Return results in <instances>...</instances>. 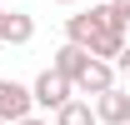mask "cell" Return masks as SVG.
I'll list each match as a JSON object with an SVG mask.
<instances>
[{"mask_svg":"<svg viewBox=\"0 0 130 125\" xmlns=\"http://www.w3.org/2000/svg\"><path fill=\"white\" fill-rule=\"evenodd\" d=\"M105 5H110L115 15H120V20H125V25H130V0H105Z\"/></svg>","mask_w":130,"mask_h":125,"instance_id":"obj_9","label":"cell"},{"mask_svg":"<svg viewBox=\"0 0 130 125\" xmlns=\"http://www.w3.org/2000/svg\"><path fill=\"white\" fill-rule=\"evenodd\" d=\"M55 125H100V120H95V105L75 95L70 105H60V110H55Z\"/></svg>","mask_w":130,"mask_h":125,"instance_id":"obj_7","label":"cell"},{"mask_svg":"<svg viewBox=\"0 0 130 125\" xmlns=\"http://www.w3.org/2000/svg\"><path fill=\"white\" fill-rule=\"evenodd\" d=\"M15 125H50V120H40V115H25V120H15Z\"/></svg>","mask_w":130,"mask_h":125,"instance_id":"obj_11","label":"cell"},{"mask_svg":"<svg viewBox=\"0 0 130 125\" xmlns=\"http://www.w3.org/2000/svg\"><path fill=\"white\" fill-rule=\"evenodd\" d=\"M95 120L100 125H130V90H105V95H95Z\"/></svg>","mask_w":130,"mask_h":125,"instance_id":"obj_5","label":"cell"},{"mask_svg":"<svg viewBox=\"0 0 130 125\" xmlns=\"http://www.w3.org/2000/svg\"><path fill=\"white\" fill-rule=\"evenodd\" d=\"M30 95H35V105H40V110H60V105L75 100V85H70L60 70H40L35 85H30Z\"/></svg>","mask_w":130,"mask_h":125,"instance_id":"obj_2","label":"cell"},{"mask_svg":"<svg viewBox=\"0 0 130 125\" xmlns=\"http://www.w3.org/2000/svg\"><path fill=\"white\" fill-rule=\"evenodd\" d=\"M105 90H115V65L110 60H90L80 70V80H75V95H90V100H95V95H105Z\"/></svg>","mask_w":130,"mask_h":125,"instance_id":"obj_4","label":"cell"},{"mask_svg":"<svg viewBox=\"0 0 130 125\" xmlns=\"http://www.w3.org/2000/svg\"><path fill=\"white\" fill-rule=\"evenodd\" d=\"M25 115H35L30 85H20V80H0V120L15 125V120H25Z\"/></svg>","mask_w":130,"mask_h":125,"instance_id":"obj_3","label":"cell"},{"mask_svg":"<svg viewBox=\"0 0 130 125\" xmlns=\"http://www.w3.org/2000/svg\"><path fill=\"white\" fill-rule=\"evenodd\" d=\"M90 60H95L90 50H80V45H70V40H65V45L55 50V60H50V70H60V75L70 80V85H75V80H80V70H85Z\"/></svg>","mask_w":130,"mask_h":125,"instance_id":"obj_6","label":"cell"},{"mask_svg":"<svg viewBox=\"0 0 130 125\" xmlns=\"http://www.w3.org/2000/svg\"><path fill=\"white\" fill-rule=\"evenodd\" d=\"M0 125H5V120H0Z\"/></svg>","mask_w":130,"mask_h":125,"instance_id":"obj_14","label":"cell"},{"mask_svg":"<svg viewBox=\"0 0 130 125\" xmlns=\"http://www.w3.org/2000/svg\"><path fill=\"white\" fill-rule=\"evenodd\" d=\"M30 40H35V20L15 10V15H10V25H5V45H30Z\"/></svg>","mask_w":130,"mask_h":125,"instance_id":"obj_8","label":"cell"},{"mask_svg":"<svg viewBox=\"0 0 130 125\" xmlns=\"http://www.w3.org/2000/svg\"><path fill=\"white\" fill-rule=\"evenodd\" d=\"M5 25H10V15H5V10H0V40H5Z\"/></svg>","mask_w":130,"mask_h":125,"instance_id":"obj_12","label":"cell"},{"mask_svg":"<svg viewBox=\"0 0 130 125\" xmlns=\"http://www.w3.org/2000/svg\"><path fill=\"white\" fill-rule=\"evenodd\" d=\"M65 40L70 45L90 50L95 60H120V50H125V20L115 15L110 5H90L85 15H70L65 20Z\"/></svg>","mask_w":130,"mask_h":125,"instance_id":"obj_1","label":"cell"},{"mask_svg":"<svg viewBox=\"0 0 130 125\" xmlns=\"http://www.w3.org/2000/svg\"><path fill=\"white\" fill-rule=\"evenodd\" d=\"M60 5H75V0H60Z\"/></svg>","mask_w":130,"mask_h":125,"instance_id":"obj_13","label":"cell"},{"mask_svg":"<svg viewBox=\"0 0 130 125\" xmlns=\"http://www.w3.org/2000/svg\"><path fill=\"white\" fill-rule=\"evenodd\" d=\"M115 70H125V75H130V40H125V50H120V60H115Z\"/></svg>","mask_w":130,"mask_h":125,"instance_id":"obj_10","label":"cell"}]
</instances>
